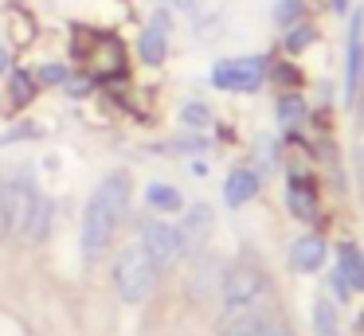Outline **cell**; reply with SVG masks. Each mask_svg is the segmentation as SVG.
I'll list each match as a JSON object with an SVG mask.
<instances>
[{
    "mask_svg": "<svg viewBox=\"0 0 364 336\" xmlns=\"http://www.w3.org/2000/svg\"><path fill=\"white\" fill-rule=\"evenodd\" d=\"M325 258H329V250H325V242L317 234H306V239H298L290 246V266L298 273H317L325 266Z\"/></svg>",
    "mask_w": 364,
    "mask_h": 336,
    "instance_id": "obj_11",
    "label": "cell"
},
{
    "mask_svg": "<svg viewBox=\"0 0 364 336\" xmlns=\"http://www.w3.org/2000/svg\"><path fill=\"white\" fill-rule=\"evenodd\" d=\"M145 200H149L153 211H161V215H168V211H181V192H176L173 184H149L145 188Z\"/></svg>",
    "mask_w": 364,
    "mask_h": 336,
    "instance_id": "obj_16",
    "label": "cell"
},
{
    "mask_svg": "<svg viewBox=\"0 0 364 336\" xmlns=\"http://www.w3.org/2000/svg\"><path fill=\"white\" fill-rule=\"evenodd\" d=\"M40 133H43V125H36V121H20L16 129L0 133V145H12V141H24V137H40Z\"/></svg>",
    "mask_w": 364,
    "mask_h": 336,
    "instance_id": "obj_23",
    "label": "cell"
},
{
    "mask_svg": "<svg viewBox=\"0 0 364 336\" xmlns=\"http://www.w3.org/2000/svg\"><path fill=\"white\" fill-rule=\"evenodd\" d=\"M223 273H228V266H223L220 254H212V250H192V266H188V297H196V301H208V297L220 293L223 286Z\"/></svg>",
    "mask_w": 364,
    "mask_h": 336,
    "instance_id": "obj_6",
    "label": "cell"
},
{
    "mask_svg": "<svg viewBox=\"0 0 364 336\" xmlns=\"http://www.w3.org/2000/svg\"><path fill=\"white\" fill-rule=\"evenodd\" d=\"M333 8H337V12H348V0H333Z\"/></svg>",
    "mask_w": 364,
    "mask_h": 336,
    "instance_id": "obj_30",
    "label": "cell"
},
{
    "mask_svg": "<svg viewBox=\"0 0 364 336\" xmlns=\"http://www.w3.org/2000/svg\"><path fill=\"white\" fill-rule=\"evenodd\" d=\"M259 164H262V172H270L278 164V145L270 137H259Z\"/></svg>",
    "mask_w": 364,
    "mask_h": 336,
    "instance_id": "obj_25",
    "label": "cell"
},
{
    "mask_svg": "<svg viewBox=\"0 0 364 336\" xmlns=\"http://www.w3.org/2000/svg\"><path fill=\"white\" fill-rule=\"evenodd\" d=\"M267 293H270V278H267V270H259V266L239 262V266H231V270L223 273L220 301H223V313H228V317H239V313H247V309H259Z\"/></svg>",
    "mask_w": 364,
    "mask_h": 336,
    "instance_id": "obj_3",
    "label": "cell"
},
{
    "mask_svg": "<svg viewBox=\"0 0 364 336\" xmlns=\"http://www.w3.org/2000/svg\"><path fill=\"white\" fill-rule=\"evenodd\" d=\"M274 325H278V317H274V313L247 309V313H239V317H231V320H228L223 336H267Z\"/></svg>",
    "mask_w": 364,
    "mask_h": 336,
    "instance_id": "obj_13",
    "label": "cell"
},
{
    "mask_svg": "<svg viewBox=\"0 0 364 336\" xmlns=\"http://www.w3.org/2000/svg\"><path fill=\"white\" fill-rule=\"evenodd\" d=\"M274 117L282 129H294V125L306 121V102L298 98V94H282V98L274 102Z\"/></svg>",
    "mask_w": 364,
    "mask_h": 336,
    "instance_id": "obj_15",
    "label": "cell"
},
{
    "mask_svg": "<svg viewBox=\"0 0 364 336\" xmlns=\"http://www.w3.org/2000/svg\"><path fill=\"white\" fill-rule=\"evenodd\" d=\"M314 332L317 336H337V313H333V305L325 301V297H317V305H314Z\"/></svg>",
    "mask_w": 364,
    "mask_h": 336,
    "instance_id": "obj_20",
    "label": "cell"
},
{
    "mask_svg": "<svg viewBox=\"0 0 364 336\" xmlns=\"http://www.w3.org/2000/svg\"><path fill=\"white\" fill-rule=\"evenodd\" d=\"M4 20L12 23V43H16V47H24L28 39H32V31H36V20L24 12V8H9V16H4Z\"/></svg>",
    "mask_w": 364,
    "mask_h": 336,
    "instance_id": "obj_19",
    "label": "cell"
},
{
    "mask_svg": "<svg viewBox=\"0 0 364 336\" xmlns=\"http://www.w3.org/2000/svg\"><path fill=\"white\" fill-rule=\"evenodd\" d=\"M176 8H181V12H200V8H204V0H173Z\"/></svg>",
    "mask_w": 364,
    "mask_h": 336,
    "instance_id": "obj_27",
    "label": "cell"
},
{
    "mask_svg": "<svg viewBox=\"0 0 364 336\" xmlns=\"http://www.w3.org/2000/svg\"><path fill=\"white\" fill-rule=\"evenodd\" d=\"M267 78V59L262 55H243V59H223L212 67V86L228 94H255Z\"/></svg>",
    "mask_w": 364,
    "mask_h": 336,
    "instance_id": "obj_5",
    "label": "cell"
},
{
    "mask_svg": "<svg viewBox=\"0 0 364 336\" xmlns=\"http://www.w3.org/2000/svg\"><path fill=\"white\" fill-rule=\"evenodd\" d=\"M364 78V16L356 12L348 23V51H345V98L356 102Z\"/></svg>",
    "mask_w": 364,
    "mask_h": 336,
    "instance_id": "obj_7",
    "label": "cell"
},
{
    "mask_svg": "<svg viewBox=\"0 0 364 336\" xmlns=\"http://www.w3.org/2000/svg\"><path fill=\"white\" fill-rule=\"evenodd\" d=\"M36 86H40V78L28 75V70H12L9 75V106H28V102L36 98Z\"/></svg>",
    "mask_w": 364,
    "mask_h": 336,
    "instance_id": "obj_17",
    "label": "cell"
},
{
    "mask_svg": "<svg viewBox=\"0 0 364 336\" xmlns=\"http://www.w3.org/2000/svg\"><path fill=\"white\" fill-rule=\"evenodd\" d=\"M67 78H71V67H67V63H51V67L40 70V82H48V86H63Z\"/></svg>",
    "mask_w": 364,
    "mask_h": 336,
    "instance_id": "obj_24",
    "label": "cell"
},
{
    "mask_svg": "<svg viewBox=\"0 0 364 336\" xmlns=\"http://www.w3.org/2000/svg\"><path fill=\"white\" fill-rule=\"evenodd\" d=\"M110 278H114V289H118L122 301H126V305H141V301H149L153 289H157L161 266L145 254L141 242H129V246H122L118 258H114Z\"/></svg>",
    "mask_w": 364,
    "mask_h": 336,
    "instance_id": "obj_2",
    "label": "cell"
},
{
    "mask_svg": "<svg viewBox=\"0 0 364 336\" xmlns=\"http://www.w3.org/2000/svg\"><path fill=\"white\" fill-rule=\"evenodd\" d=\"M212 231H215V211L208 207V203H192V207L184 211V223H181V234H184V242H188V250H200Z\"/></svg>",
    "mask_w": 364,
    "mask_h": 336,
    "instance_id": "obj_10",
    "label": "cell"
},
{
    "mask_svg": "<svg viewBox=\"0 0 364 336\" xmlns=\"http://www.w3.org/2000/svg\"><path fill=\"white\" fill-rule=\"evenodd\" d=\"M301 8H306V0H278L274 4V23L278 28H294V20L301 16Z\"/></svg>",
    "mask_w": 364,
    "mask_h": 336,
    "instance_id": "obj_22",
    "label": "cell"
},
{
    "mask_svg": "<svg viewBox=\"0 0 364 336\" xmlns=\"http://www.w3.org/2000/svg\"><path fill=\"white\" fill-rule=\"evenodd\" d=\"M259 184H262V172H255V168H235V172L228 176V184H223V203H228V207H243L247 200H255Z\"/></svg>",
    "mask_w": 364,
    "mask_h": 336,
    "instance_id": "obj_12",
    "label": "cell"
},
{
    "mask_svg": "<svg viewBox=\"0 0 364 336\" xmlns=\"http://www.w3.org/2000/svg\"><path fill=\"white\" fill-rule=\"evenodd\" d=\"M337 278L345 281L348 289H364V254L353 242H345V246L337 250Z\"/></svg>",
    "mask_w": 364,
    "mask_h": 336,
    "instance_id": "obj_14",
    "label": "cell"
},
{
    "mask_svg": "<svg viewBox=\"0 0 364 336\" xmlns=\"http://www.w3.org/2000/svg\"><path fill=\"white\" fill-rule=\"evenodd\" d=\"M314 39H317V28H314V23H298V28L286 31V51L298 55V51H306Z\"/></svg>",
    "mask_w": 364,
    "mask_h": 336,
    "instance_id": "obj_21",
    "label": "cell"
},
{
    "mask_svg": "<svg viewBox=\"0 0 364 336\" xmlns=\"http://www.w3.org/2000/svg\"><path fill=\"white\" fill-rule=\"evenodd\" d=\"M12 67V55H9V47H0V75Z\"/></svg>",
    "mask_w": 364,
    "mask_h": 336,
    "instance_id": "obj_28",
    "label": "cell"
},
{
    "mask_svg": "<svg viewBox=\"0 0 364 336\" xmlns=\"http://www.w3.org/2000/svg\"><path fill=\"white\" fill-rule=\"evenodd\" d=\"M129 195H134V180L126 168H114L98 180L95 195L87 203V215H82V258L87 262H98L110 250V242L118 239L122 223L129 215Z\"/></svg>",
    "mask_w": 364,
    "mask_h": 336,
    "instance_id": "obj_1",
    "label": "cell"
},
{
    "mask_svg": "<svg viewBox=\"0 0 364 336\" xmlns=\"http://www.w3.org/2000/svg\"><path fill=\"white\" fill-rule=\"evenodd\" d=\"M168 31H173V16L165 12V8H157L153 12V20L145 23L141 31V59L149 63V67H161L168 55Z\"/></svg>",
    "mask_w": 364,
    "mask_h": 336,
    "instance_id": "obj_8",
    "label": "cell"
},
{
    "mask_svg": "<svg viewBox=\"0 0 364 336\" xmlns=\"http://www.w3.org/2000/svg\"><path fill=\"white\" fill-rule=\"evenodd\" d=\"M137 231H141V246H145V254H149L153 262L161 266V270H165V266H173V262H181L184 254H192L188 242H184V234H181V227H173L168 219L145 215Z\"/></svg>",
    "mask_w": 364,
    "mask_h": 336,
    "instance_id": "obj_4",
    "label": "cell"
},
{
    "mask_svg": "<svg viewBox=\"0 0 364 336\" xmlns=\"http://www.w3.org/2000/svg\"><path fill=\"white\" fill-rule=\"evenodd\" d=\"M286 207L298 223H317V184L306 176H290L286 188Z\"/></svg>",
    "mask_w": 364,
    "mask_h": 336,
    "instance_id": "obj_9",
    "label": "cell"
},
{
    "mask_svg": "<svg viewBox=\"0 0 364 336\" xmlns=\"http://www.w3.org/2000/svg\"><path fill=\"white\" fill-rule=\"evenodd\" d=\"M181 121H184V129H188V133H200V129H208V125H212V109H208L204 102H184Z\"/></svg>",
    "mask_w": 364,
    "mask_h": 336,
    "instance_id": "obj_18",
    "label": "cell"
},
{
    "mask_svg": "<svg viewBox=\"0 0 364 336\" xmlns=\"http://www.w3.org/2000/svg\"><path fill=\"white\" fill-rule=\"evenodd\" d=\"M267 336H290V328H286V325H282V320H278V325H274V328H270V332H267Z\"/></svg>",
    "mask_w": 364,
    "mask_h": 336,
    "instance_id": "obj_29",
    "label": "cell"
},
{
    "mask_svg": "<svg viewBox=\"0 0 364 336\" xmlns=\"http://www.w3.org/2000/svg\"><path fill=\"white\" fill-rule=\"evenodd\" d=\"M67 94H71V98H87L90 94V78H67Z\"/></svg>",
    "mask_w": 364,
    "mask_h": 336,
    "instance_id": "obj_26",
    "label": "cell"
},
{
    "mask_svg": "<svg viewBox=\"0 0 364 336\" xmlns=\"http://www.w3.org/2000/svg\"><path fill=\"white\" fill-rule=\"evenodd\" d=\"M360 164H364V145H360Z\"/></svg>",
    "mask_w": 364,
    "mask_h": 336,
    "instance_id": "obj_31",
    "label": "cell"
}]
</instances>
